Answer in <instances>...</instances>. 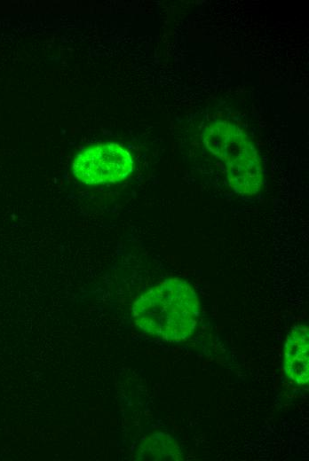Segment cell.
Returning <instances> with one entry per match:
<instances>
[{"mask_svg":"<svg viewBox=\"0 0 309 461\" xmlns=\"http://www.w3.org/2000/svg\"><path fill=\"white\" fill-rule=\"evenodd\" d=\"M194 288L179 278L167 279L142 294L133 304L135 324L167 341H182L194 332L199 318Z\"/></svg>","mask_w":309,"mask_h":461,"instance_id":"cell-1","label":"cell"},{"mask_svg":"<svg viewBox=\"0 0 309 461\" xmlns=\"http://www.w3.org/2000/svg\"><path fill=\"white\" fill-rule=\"evenodd\" d=\"M208 150L225 165L230 186L243 195L256 194L263 184L259 157L253 144L237 126L227 121L209 125L202 134Z\"/></svg>","mask_w":309,"mask_h":461,"instance_id":"cell-2","label":"cell"},{"mask_svg":"<svg viewBox=\"0 0 309 461\" xmlns=\"http://www.w3.org/2000/svg\"><path fill=\"white\" fill-rule=\"evenodd\" d=\"M130 153L117 144H100L79 153L73 162V173L88 184L115 183L132 170Z\"/></svg>","mask_w":309,"mask_h":461,"instance_id":"cell-3","label":"cell"},{"mask_svg":"<svg viewBox=\"0 0 309 461\" xmlns=\"http://www.w3.org/2000/svg\"><path fill=\"white\" fill-rule=\"evenodd\" d=\"M305 324L295 326L288 334L284 348V371L297 386H307L309 379V334Z\"/></svg>","mask_w":309,"mask_h":461,"instance_id":"cell-4","label":"cell"}]
</instances>
